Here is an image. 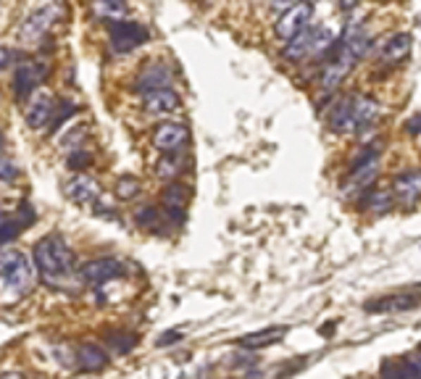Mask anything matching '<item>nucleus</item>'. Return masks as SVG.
Returning <instances> with one entry per match:
<instances>
[{"mask_svg":"<svg viewBox=\"0 0 421 379\" xmlns=\"http://www.w3.org/2000/svg\"><path fill=\"white\" fill-rule=\"evenodd\" d=\"M34 263L51 285H63L74 274V253L61 235H48L34 245Z\"/></svg>","mask_w":421,"mask_h":379,"instance_id":"f03ea898","label":"nucleus"},{"mask_svg":"<svg viewBox=\"0 0 421 379\" xmlns=\"http://www.w3.org/2000/svg\"><path fill=\"white\" fill-rule=\"evenodd\" d=\"M134 219L140 227H151V230H158V211L153 206H142V209L134 211Z\"/></svg>","mask_w":421,"mask_h":379,"instance_id":"cd10ccee","label":"nucleus"},{"mask_svg":"<svg viewBox=\"0 0 421 379\" xmlns=\"http://www.w3.org/2000/svg\"><path fill=\"white\" fill-rule=\"evenodd\" d=\"M63 192L71 203H77L82 209H98L101 203V185L87 177V174H77L63 185Z\"/></svg>","mask_w":421,"mask_h":379,"instance_id":"9d476101","label":"nucleus"},{"mask_svg":"<svg viewBox=\"0 0 421 379\" xmlns=\"http://www.w3.org/2000/svg\"><path fill=\"white\" fill-rule=\"evenodd\" d=\"M3 379H27V377H24V374H6Z\"/></svg>","mask_w":421,"mask_h":379,"instance_id":"58836bf2","label":"nucleus"},{"mask_svg":"<svg viewBox=\"0 0 421 379\" xmlns=\"http://www.w3.org/2000/svg\"><path fill=\"white\" fill-rule=\"evenodd\" d=\"M413 377L411 374V364L408 361H387L384 366H382V379H408Z\"/></svg>","mask_w":421,"mask_h":379,"instance_id":"a878e982","label":"nucleus"},{"mask_svg":"<svg viewBox=\"0 0 421 379\" xmlns=\"http://www.w3.org/2000/svg\"><path fill=\"white\" fill-rule=\"evenodd\" d=\"M295 3H298V0H271V8H277V11L284 8V11H287V8H292Z\"/></svg>","mask_w":421,"mask_h":379,"instance_id":"e433bc0d","label":"nucleus"},{"mask_svg":"<svg viewBox=\"0 0 421 379\" xmlns=\"http://www.w3.org/2000/svg\"><path fill=\"white\" fill-rule=\"evenodd\" d=\"M142 108L148 111V113H156V116L171 113V111L180 108V95L171 90V87H166V90H151L142 95Z\"/></svg>","mask_w":421,"mask_h":379,"instance_id":"f3484780","label":"nucleus"},{"mask_svg":"<svg viewBox=\"0 0 421 379\" xmlns=\"http://www.w3.org/2000/svg\"><path fill=\"white\" fill-rule=\"evenodd\" d=\"M334 45V35L327 27H308L306 32H301L295 40H290L282 50V56L287 61H301L308 58L313 53H324Z\"/></svg>","mask_w":421,"mask_h":379,"instance_id":"20e7f679","label":"nucleus"},{"mask_svg":"<svg viewBox=\"0 0 421 379\" xmlns=\"http://www.w3.org/2000/svg\"><path fill=\"white\" fill-rule=\"evenodd\" d=\"M184 200H187V192H184V187L182 185H169L166 187V192H163V203H166V213L169 216H174V221L177 224H182L184 221Z\"/></svg>","mask_w":421,"mask_h":379,"instance_id":"412c9836","label":"nucleus"},{"mask_svg":"<svg viewBox=\"0 0 421 379\" xmlns=\"http://www.w3.org/2000/svg\"><path fill=\"white\" fill-rule=\"evenodd\" d=\"M13 58H16V53H13L11 48H3V66H6V69L13 66Z\"/></svg>","mask_w":421,"mask_h":379,"instance_id":"c9c22d12","label":"nucleus"},{"mask_svg":"<svg viewBox=\"0 0 421 379\" xmlns=\"http://www.w3.org/2000/svg\"><path fill=\"white\" fill-rule=\"evenodd\" d=\"M392 200H395V195L387 192V190H371L369 198L363 200V206L369 211H374V213H384V211L392 209Z\"/></svg>","mask_w":421,"mask_h":379,"instance_id":"393cba45","label":"nucleus"},{"mask_svg":"<svg viewBox=\"0 0 421 379\" xmlns=\"http://www.w3.org/2000/svg\"><path fill=\"white\" fill-rule=\"evenodd\" d=\"M406 127H408V135H419L421 132V116H411V119L406 121Z\"/></svg>","mask_w":421,"mask_h":379,"instance_id":"72a5a7b5","label":"nucleus"},{"mask_svg":"<svg viewBox=\"0 0 421 379\" xmlns=\"http://www.w3.org/2000/svg\"><path fill=\"white\" fill-rule=\"evenodd\" d=\"M284 332H287V327H271V330L253 332V335H245V337L240 340V345L242 348H248V350L266 348V345H271V342H279Z\"/></svg>","mask_w":421,"mask_h":379,"instance_id":"4be33fe9","label":"nucleus"},{"mask_svg":"<svg viewBox=\"0 0 421 379\" xmlns=\"http://www.w3.org/2000/svg\"><path fill=\"white\" fill-rule=\"evenodd\" d=\"M74 113H77V106H74V103H69V100H66V103H58V111H56V116H53V121H51V130L58 132Z\"/></svg>","mask_w":421,"mask_h":379,"instance_id":"bb28decb","label":"nucleus"},{"mask_svg":"<svg viewBox=\"0 0 421 379\" xmlns=\"http://www.w3.org/2000/svg\"><path fill=\"white\" fill-rule=\"evenodd\" d=\"M140 192V182L134 180V177H127V180H119V185H116V195H119L121 200H132L134 195Z\"/></svg>","mask_w":421,"mask_h":379,"instance_id":"c756f323","label":"nucleus"},{"mask_svg":"<svg viewBox=\"0 0 421 379\" xmlns=\"http://www.w3.org/2000/svg\"><path fill=\"white\" fill-rule=\"evenodd\" d=\"M182 166H184V159H182L180 153H169L166 159L158 161V166H156V174H158L161 180H174L177 174H182Z\"/></svg>","mask_w":421,"mask_h":379,"instance_id":"b1692460","label":"nucleus"},{"mask_svg":"<svg viewBox=\"0 0 421 379\" xmlns=\"http://www.w3.org/2000/svg\"><path fill=\"white\" fill-rule=\"evenodd\" d=\"M108 345H113V348L119 350V353H127L130 348H134V335H127V332H113V335H108Z\"/></svg>","mask_w":421,"mask_h":379,"instance_id":"c85d7f7f","label":"nucleus"},{"mask_svg":"<svg viewBox=\"0 0 421 379\" xmlns=\"http://www.w3.org/2000/svg\"><path fill=\"white\" fill-rule=\"evenodd\" d=\"M411 53V37L406 32H395L379 45V58L387 63H398Z\"/></svg>","mask_w":421,"mask_h":379,"instance_id":"6ab92c4d","label":"nucleus"},{"mask_svg":"<svg viewBox=\"0 0 421 379\" xmlns=\"http://www.w3.org/2000/svg\"><path fill=\"white\" fill-rule=\"evenodd\" d=\"M171 69L169 63H148L145 69H142V74L137 77V85H134V90L137 92H151V90H166L171 85Z\"/></svg>","mask_w":421,"mask_h":379,"instance_id":"2eb2a0df","label":"nucleus"},{"mask_svg":"<svg viewBox=\"0 0 421 379\" xmlns=\"http://www.w3.org/2000/svg\"><path fill=\"white\" fill-rule=\"evenodd\" d=\"M356 56H351L348 50L342 48H337V56L334 58H329V63L324 66V74H321V85L327 87V90H334L337 85H342V80L348 77L353 71V66H356Z\"/></svg>","mask_w":421,"mask_h":379,"instance_id":"4468645a","label":"nucleus"},{"mask_svg":"<svg viewBox=\"0 0 421 379\" xmlns=\"http://www.w3.org/2000/svg\"><path fill=\"white\" fill-rule=\"evenodd\" d=\"M311 16H313V3H308V0H298L292 8L282 11L279 21L274 24L277 37L284 42L295 40L301 32H306L308 27H311Z\"/></svg>","mask_w":421,"mask_h":379,"instance_id":"6e6552de","label":"nucleus"},{"mask_svg":"<svg viewBox=\"0 0 421 379\" xmlns=\"http://www.w3.org/2000/svg\"><path fill=\"white\" fill-rule=\"evenodd\" d=\"M421 303V295L413 292H401V295H387V298L369 300L363 309L369 313H390V311H411Z\"/></svg>","mask_w":421,"mask_h":379,"instance_id":"dca6fc26","label":"nucleus"},{"mask_svg":"<svg viewBox=\"0 0 421 379\" xmlns=\"http://www.w3.org/2000/svg\"><path fill=\"white\" fill-rule=\"evenodd\" d=\"M180 340H182L180 332L171 330V332H163V335H161V337H158V345L163 348V345H174V342H180Z\"/></svg>","mask_w":421,"mask_h":379,"instance_id":"2f4dec72","label":"nucleus"},{"mask_svg":"<svg viewBox=\"0 0 421 379\" xmlns=\"http://www.w3.org/2000/svg\"><path fill=\"white\" fill-rule=\"evenodd\" d=\"M395 198L401 200L403 206H413L421 200V169L406 171L395 180Z\"/></svg>","mask_w":421,"mask_h":379,"instance_id":"a211bd4d","label":"nucleus"},{"mask_svg":"<svg viewBox=\"0 0 421 379\" xmlns=\"http://www.w3.org/2000/svg\"><path fill=\"white\" fill-rule=\"evenodd\" d=\"M108 40L113 53H132L134 48H140L142 42L151 40L148 27H142L140 21H113L108 24Z\"/></svg>","mask_w":421,"mask_h":379,"instance_id":"0eeeda50","label":"nucleus"},{"mask_svg":"<svg viewBox=\"0 0 421 379\" xmlns=\"http://www.w3.org/2000/svg\"><path fill=\"white\" fill-rule=\"evenodd\" d=\"M377 174H379V148H377V145H371L369 150H363L361 156L353 161L351 180L345 182V192L353 195V192L366 190L371 182L377 180Z\"/></svg>","mask_w":421,"mask_h":379,"instance_id":"1a4fd4ad","label":"nucleus"},{"mask_svg":"<svg viewBox=\"0 0 421 379\" xmlns=\"http://www.w3.org/2000/svg\"><path fill=\"white\" fill-rule=\"evenodd\" d=\"M13 177H16V166H13L11 159L6 156V159H3V182H13Z\"/></svg>","mask_w":421,"mask_h":379,"instance_id":"473e14b6","label":"nucleus"},{"mask_svg":"<svg viewBox=\"0 0 421 379\" xmlns=\"http://www.w3.org/2000/svg\"><path fill=\"white\" fill-rule=\"evenodd\" d=\"M56 100L48 95L45 90H37L32 95V100L27 103V111H24V116H27V124H30L32 130H42V127H48L56 116Z\"/></svg>","mask_w":421,"mask_h":379,"instance_id":"9b49d317","label":"nucleus"},{"mask_svg":"<svg viewBox=\"0 0 421 379\" xmlns=\"http://www.w3.org/2000/svg\"><path fill=\"white\" fill-rule=\"evenodd\" d=\"M63 16V6L61 3H48L37 8L34 13H30L27 19L21 21L19 27V40L27 42V45H37V42L51 32V27Z\"/></svg>","mask_w":421,"mask_h":379,"instance_id":"39448f33","label":"nucleus"},{"mask_svg":"<svg viewBox=\"0 0 421 379\" xmlns=\"http://www.w3.org/2000/svg\"><path fill=\"white\" fill-rule=\"evenodd\" d=\"M187 140H190L187 127L184 124H174V121H166V124L156 127V132H153V145L163 150V153H182Z\"/></svg>","mask_w":421,"mask_h":379,"instance_id":"f8f14e48","label":"nucleus"},{"mask_svg":"<svg viewBox=\"0 0 421 379\" xmlns=\"http://www.w3.org/2000/svg\"><path fill=\"white\" fill-rule=\"evenodd\" d=\"M356 3H358V0H337V6H340L342 11H351V8H356Z\"/></svg>","mask_w":421,"mask_h":379,"instance_id":"4c0bfd02","label":"nucleus"},{"mask_svg":"<svg viewBox=\"0 0 421 379\" xmlns=\"http://www.w3.org/2000/svg\"><path fill=\"white\" fill-rule=\"evenodd\" d=\"M379 116H382L379 100L369 98V95H348L332 111L329 130L337 132V135H345V132L363 135V132L374 130V124L379 121Z\"/></svg>","mask_w":421,"mask_h":379,"instance_id":"f257e3e1","label":"nucleus"},{"mask_svg":"<svg viewBox=\"0 0 421 379\" xmlns=\"http://www.w3.org/2000/svg\"><path fill=\"white\" fill-rule=\"evenodd\" d=\"M0 274H3V287L6 292H27L32 287L34 271H32V261L21 253V250L6 248L3 259H0Z\"/></svg>","mask_w":421,"mask_h":379,"instance_id":"7ed1b4c3","label":"nucleus"},{"mask_svg":"<svg viewBox=\"0 0 421 379\" xmlns=\"http://www.w3.org/2000/svg\"><path fill=\"white\" fill-rule=\"evenodd\" d=\"M127 271V266L116 259H95V261H87L84 266H82V280L87 282V285H106V282L116 280Z\"/></svg>","mask_w":421,"mask_h":379,"instance_id":"ddd939ff","label":"nucleus"},{"mask_svg":"<svg viewBox=\"0 0 421 379\" xmlns=\"http://www.w3.org/2000/svg\"><path fill=\"white\" fill-rule=\"evenodd\" d=\"M87 161H90V156H87L84 150H80V153L69 156V166L71 169H80V166H87Z\"/></svg>","mask_w":421,"mask_h":379,"instance_id":"7c9ffc66","label":"nucleus"},{"mask_svg":"<svg viewBox=\"0 0 421 379\" xmlns=\"http://www.w3.org/2000/svg\"><path fill=\"white\" fill-rule=\"evenodd\" d=\"M48 61L42 58H24L19 61V66H16V74H13V95L19 100L30 98L34 92L40 90L42 80L48 77Z\"/></svg>","mask_w":421,"mask_h":379,"instance_id":"423d86ee","label":"nucleus"},{"mask_svg":"<svg viewBox=\"0 0 421 379\" xmlns=\"http://www.w3.org/2000/svg\"><path fill=\"white\" fill-rule=\"evenodd\" d=\"M77 359H80V369L82 371H101L103 366L108 364L106 350L98 348V345H82L80 353H77Z\"/></svg>","mask_w":421,"mask_h":379,"instance_id":"5701e85b","label":"nucleus"},{"mask_svg":"<svg viewBox=\"0 0 421 379\" xmlns=\"http://www.w3.org/2000/svg\"><path fill=\"white\" fill-rule=\"evenodd\" d=\"M92 13L106 24H113V21L127 19L130 8L124 0H92Z\"/></svg>","mask_w":421,"mask_h":379,"instance_id":"aec40b11","label":"nucleus"},{"mask_svg":"<svg viewBox=\"0 0 421 379\" xmlns=\"http://www.w3.org/2000/svg\"><path fill=\"white\" fill-rule=\"evenodd\" d=\"M408 364H411V374L416 379H421V353L419 356H413V359H408Z\"/></svg>","mask_w":421,"mask_h":379,"instance_id":"f704fd0d","label":"nucleus"}]
</instances>
